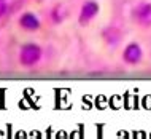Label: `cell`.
<instances>
[{
    "mask_svg": "<svg viewBox=\"0 0 151 139\" xmlns=\"http://www.w3.org/2000/svg\"><path fill=\"white\" fill-rule=\"evenodd\" d=\"M43 50L40 45L37 43H26L22 45L21 51H19V63L26 67H32L42 59Z\"/></svg>",
    "mask_w": 151,
    "mask_h": 139,
    "instance_id": "cell-1",
    "label": "cell"
},
{
    "mask_svg": "<svg viewBox=\"0 0 151 139\" xmlns=\"http://www.w3.org/2000/svg\"><path fill=\"white\" fill-rule=\"evenodd\" d=\"M99 3L96 2V0H88V2H84L83 5H81V10H80V24H88L91 23L94 18L97 16V13H99Z\"/></svg>",
    "mask_w": 151,
    "mask_h": 139,
    "instance_id": "cell-2",
    "label": "cell"
},
{
    "mask_svg": "<svg viewBox=\"0 0 151 139\" xmlns=\"http://www.w3.org/2000/svg\"><path fill=\"white\" fill-rule=\"evenodd\" d=\"M122 59H124V63L130 64V66H134V64H138L142 59H143V51H142V47L135 42L129 43L127 47L124 48V51H122Z\"/></svg>",
    "mask_w": 151,
    "mask_h": 139,
    "instance_id": "cell-3",
    "label": "cell"
},
{
    "mask_svg": "<svg viewBox=\"0 0 151 139\" xmlns=\"http://www.w3.org/2000/svg\"><path fill=\"white\" fill-rule=\"evenodd\" d=\"M132 16L140 26L150 27L151 26V3L143 2L140 5H137L135 10L132 11Z\"/></svg>",
    "mask_w": 151,
    "mask_h": 139,
    "instance_id": "cell-4",
    "label": "cell"
},
{
    "mask_svg": "<svg viewBox=\"0 0 151 139\" xmlns=\"http://www.w3.org/2000/svg\"><path fill=\"white\" fill-rule=\"evenodd\" d=\"M19 26L22 27V29H26V31H38L40 29V19H38V16L34 15V13H24L21 15V18H19Z\"/></svg>",
    "mask_w": 151,
    "mask_h": 139,
    "instance_id": "cell-5",
    "label": "cell"
},
{
    "mask_svg": "<svg viewBox=\"0 0 151 139\" xmlns=\"http://www.w3.org/2000/svg\"><path fill=\"white\" fill-rule=\"evenodd\" d=\"M104 39H105V42H107L108 45L115 47V45H118V43H119V40H121L119 31L115 29V27H108V29L104 31Z\"/></svg>",
    "mask_w": 151,
    "mask_h": 139,
    "instance_id": "cell-6",
    "label": "cell"
},
{
    "mask_svg": "<svg viewBox=\"0 0 151 139\" xmlns=\"http://www.w3.org/2000/svg\"><path fill=\"white\" fill-rule=\"evenodd\" d=\"M6 11H8V2L6 0H0V18H3L6 15Z\"/></svg>",
    "mask_w": 151,
    "mask_h": 139,
    "instance_id": "cell-7",
    "label": "cell"
}]
</instances>
